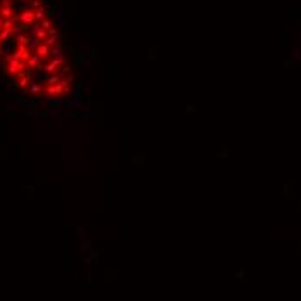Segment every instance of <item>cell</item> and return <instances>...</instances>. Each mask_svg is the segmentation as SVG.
I'll list each match as a JSON object with an SVG mask.
<instances>
[{
    "mask_svg": "<svg viewBox=\"0 0 301 301\" xmlns=\"http://www.w3.org/2000/svg\"><path fill=\"white\" fill-rule=\"evenodd\" d=\"M19 19H21V23H23V24H31V23H33V19H35V14L31 12V10H24V12L19 16Z\"/></svg>",
    "mask_w": 301,
    "mask_h": 301,
    "instance_id": "6da1fadb",
    "label": "cell"
},
{
    "mask_svg": "<svg viewBox=\"0 0 301 301\" xmlns=\"http://www.w3.org/2000/svg\"><path fill=\"white\" fill-rule=\"evenodd\" d=\"M31 35H35L36 38H40V40H42V38L45 36V30H43V28H40V26H33V28H31Z\"/></svg>",
    "mask_w": 301,
    "mask_h": 301,
    "instance_id": "7a4b0ae2",
    "label": "cell"
},
{
    "mask_svg": "<svg viewBox=\"0 0 301 301\" xmlns=\"http://www.w3.org/2000/svg\"><path fill=\"white\" fill-rule=\"evenodd\" d=\"M28 45H30L31 48H38V47H40V38H36V36L28 38Z\"/></svg>",
    "mask_w": 301,
    "mask_h": 301,
    "instance_id": "3957f363",
    "label": "cell"
},
{
    "mask_svg": "<svg viewBox=\"0 0 301 301\" xmlns=\"http://www.w3.org/2000/svg\"><path fill=\"white\" fill-rule=\"evenodd\" d=\"M47 54H48V47L47 45H40V47H38V55H40V57H45Z\"/></svg>",
    "mask_w": 301,
    "mask_h": 301,
    "instance_id": "277c9868",
    "label": "cell"
},
{
    "mask_svg": "<svg viewBox=\"0 0 301 301\" xmlns=\"http://www.w3.org/2000/svg\"><path fill=\"white\" fill-rule=\"evenodd\" d=\"M33 14H35V17H36V19H42V17L45 16V9H43V7H38L36 12H33Z\"/></svg>",
    "mask_w": 301,
    "mask_h": 301,
    "instance_id": "5b68a950",
    "label": "cell"
},
{
    "mask_svg": "<svg viewBox=\"0 0 301 301\" xmlns=\"http://www.w3.org/2000/svg\"><path fill=\"white\" fill-rule=\"evenodd\" d=\"M12 16V9L10 7H3L2 9V17H10Z\"/></svg>",
    "mask_w": 301,
    "mask_h": 301,
    "instance_id": "8992f818",
    "label": "cell"
},
{
    "mask_svg": "<svg viewBox=\"0 0 301 301\" xmlns=\"http://www.w3.org/2000/svg\"><path fill=\"white\" fill-rule=\"evenodd\" d=\"M9 35H10V30L3 28V30L0 31V40H5V38H9Z\"/></svg>",
    "mask_w": 301,
    "mask_h": 301,
    "instance_id": "52a82bcc",
    "label": "cell"
},
{
    "mask_svg": "<svg viewBox=\"0 0 301 301\" xmlns=\"http://www.w3.org/2000/svg\"><path fill=\"white\" fill-rule=\"evenodd\" d=\"M23 30H24V24H14V26H12V31H14V33H21Z\"/></svg>",
    "mask_w": 301,
    "mask_h": 301,
    "instance_id": "ba28073f",
    "label": "cell"
},
{
    "mask_svg": "<svg viewBox=\"0 0 301 301\" xmlns=\"http://www.w3.org/2000/svg\"><path fill=\"white\" fill-rule=\"evenodd\" d=\"M38 64H40V59H38V57H31L30 59V66H36V68H38Z\"/></svg>",
    "mask_w": 301,
    "mask_h": 301,
    "instance_id": "9c48e42d",
    "label": "cell"
},
{
    "mask_svg": "<svg viewBox=\"0 0 301 301\" xmlns=\"http://www.w3.org/2000/svg\"><path fill=\"white\" fill-rule=\"evenodd\" d=\"M17 42H19V43H28V38L24 36V35H17Z\"/></svg>",
    "mask_w": 301,
    "mask_h": 301,
    "instance_id": "30bf717a",
    "label": "cell"
},
{
    "mask_svg": "<svg viewBox=\"0 0 301 301\" xmlns=\"http://www.w3.org/2000/svg\"><path fill=\"white\" fill-rule=\"evenodd\" d=\"M30 88H31V92H33V93H36L38 90H40V86H38L36 83H31V85H30Z\"/></svg>",
    "mask_w": 301,
    "mask_h": 301,
    "instance_id": "8fae6325",
    "label": "cell"
},
{
    "mask_svg": "<svg viewBox=\"0 0 301 301\" xmlns=\"http://www.w3.org/2000/svg\"><path fill=\"white\" fill-rule=\"evenodd\" d=\"M50 54H54V55H59V54H61V47H54V48H52V50H50Z\"/></svg>",
    "mask_w": 301,
    "mask_h": 301,
    "instance_id": "7c38bea8",
    "label": "cell"
},
{
    "mask_svg": "<svg viewBox=\"0 0 301 301\" xmlns=\"http://www.w3.org/2000/svg\"><path fill=\"white\" fill-rule=\"evenodd\" d=\"M42 28H43V30H50V23H48V21L45 19L43 23H42Z\"/></svg>",
    "mask_w": 301,
    "mask_h": 301,
    "instance_id": "4fadbf2b",
    "label": "cell"
},
{
    "mask_svg": "<svg viewBox=\"0 0 301 301\" xmlns=\"http://www.w3.org/2000/svg\"><path fill=\"white\" fill-rule=\"evenodd\" d=\"M45 69H47V73H52L55 69V64H48V66H45Z\"/></svg>",
    "mask_w": 301,
    "mask_h": 301,
    "instance_id": "5bb4252c",
    "label": "cell"
},
{
    "mask_svg": "<svg viewBox=\"0 0 301 301\" xmlns=\"http://www.w3.org/2000/svg\"><path fill=\"white\" fill-rule=\"evenodd\" d=\"M3 23H5V21H3V17L0 16V26H3Z\"/></svg>",
    "mask_w": 301,
    "mask_h": 301,
    "instance_id": "9a60e30c",
    "label": "cell"
},
{
    "mask_svg": "<svg viewBox=\"0 0 301 301\" xmlns=\"http://www.w3.org/2000/svg\"><path fill=\"white\" fill-rule=\"evenodd\" d=\"M21 2H30V0H21Z\"/></svg>",
    "mask_w": 301,
    "mask_h": 301,
    "instance_id": "2e32d148",
    "label": "cell"
},
{
    "mask_svg": "<svg viewBox=\"0 0 301 301\" xmlns=\"http://www.w3.org/2000/svg\"><path fill=\"white\" fill-rule=\"evenodd\" d=\"M0 45H2V40H0Z\"/></svg>",
    "mask_w": 301,
    "mask_h": 301,
    "instance_id": "e0dca14e",
    "label": "cell"
}]
</instances>
